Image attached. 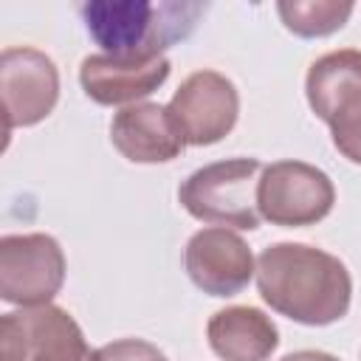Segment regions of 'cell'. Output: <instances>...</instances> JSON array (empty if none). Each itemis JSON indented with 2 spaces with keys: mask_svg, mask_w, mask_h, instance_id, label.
Returning a JSON list of instances; mask_svg holds the SVG:
<instances>
[{
  "mask_svg": "<svg viewBox=\"0 0 361 361\" xmlns=\"http://www.w3.org/2000/svg\"><path fill=\"white\" fill-rule=\"evenodd\" d=\"M262 302L307 327H324L347 316L353 276L347 265L307 243H274L257 257Z\"/></svg>",
  "mask_w": 361,
  "mask_h": 361,
  "instance_id": "obj_1",
  "label": "cell"
},
{
  "mask_svg": "<svg viewBox=\"0 0 361 361\" xmlns=\"http://www.w3.org/2000/svg\"><path fill=\"white\" fill-rule=\"evenodd\" d=\"M82 23L90 39L110 56H158L164 48L189 37L200 3H149V0H87L82 3Z\"/></svg>",
  "mask_w": 361,
  "mask_h": 361,
  "instance_id": "obj_2",
  "label": "cell"
},
{
  "mask_svg": "<svg viewBox=\"0 0 361 361\" xmlns=\"http://www.w3.org/2000/svg\"><path fill=\"white\" fill-rule=\"evenodd\" d=\"M262 169L265 166L257 158H226L206 164L178 186V200L195 220L254 231L262 220L257 209Z\"/></svg>",
  "mask_w": 361,
  "mask_h": 361,
  "instance_id": "obj_3",
  "label": "cell"
},
{
  "mask_svg": "<svg viewBox=\"0 0 361 361\" xmlns=\"http://www.w3.org/2000/svg\"><path fill=\"white\" fill-rule=\"evenodd\" d=\"M310 110L330 127L333 147L361 166V51L341 48L319 56L305 76Z\"/></svg>",
  "mask_w": 361,
  "mask_h": 361,
  "instance_id": "obj_4",
  "label": "cell"
},
{
  "mask_svg": "<svg viewBox=\"0 0 361 361\" xmlns=\"http://www.w3.org/2000/svg\"><path fill=\"white\" fill-rule=\"evenodd\" d=\"M336 186L313 164L305 161H276L268 164L257 186L259 217L271 226L302 228L324 220L333 212Z\"/></svg>",
  "mask_w": 361,
  "mask_h": 361,
  "instance_id": "obj_5",
  "label": "cell"
},
{
  "mask_svg": "<svg viewBox=\"0 0 361 361\" xmlns=\"http://www.w3.org/2000/svg\"><path fill=\"white\" fill-rule=\"evenodd\" d=\"M65 282V254L51 234H6L0 240V299L20 307L51 305Z\"/></svg>",
  "mask_w": 361,
  "mask_h": 361,
  "instance_id": "obj_6",
  "label": "cell"
},
{
  "mask_svg": "<svg viewBox=\"0 0 361 361\" xmlns=\"http://www.w3.org/2000/svg\"><path fill=\"white\" fill-rule=\"evenodd\" d=\"M166 110L186 144L209 147L234 130L240 116V93L228 76L203 68L180 82Z\"/></svg>",
  "mask_w": 361,
  "mask_h": 361,
  "instance_id": "obj_7",
  "label": "cell"
},
{
  "mask_svg": "<svg viewBox=\"0 0 361 361\" xmlns=\"http://www.w3.org/2000/svg\"><path fill=\"white\" fill-rule=\"evenodd\" d=\"M0 93L8 135L14 127H31L51 116L59 102V71L39 48H6L0 54Z\"/></svg>",
  "mask_w": 361,
  "mask_h": 361,
  "instance_id": "obj_8",
  "label": "cell"
},
{
  "mask_svg": "<svg viewBox=\"0 0 361 361\" xmlns=\"http://www.w3.org/2000/svg\"><path fill=\"white\" fill-rule=\"evenodd\" d=\"M183 268L189 279L209 296H237L257 274L248 243L223 226L200 228L183 248Z\"/></svg>",
  "mask_w": 361,
  "mask_h": 361,
  "instance_id": "obj_9",
  "label": "cell"
},
{
  "mask_svg": "<svg viewBox=\"0 0 361 361\" xmlns=\"http://www.w3.org/2000/svg\"><path fill=\"white\" fill-rule=\"evenodd\" d=\"M169 59L158 56H110V54H90L79 65V82L87 99L96 104H138V99L155 93L169 79Z\"/></svg>",
  "mask_w": 361,
  "mask_h": 361,
  "instance_id": "obj_10",
  "label": "cell"
},
{
  "mask_svg": "<svg viewBox=\"0 0 361 361\" xmlns=\"http://www.w3.org/2000/svg\"><path fill=\"white\" fill-rule=\"evenodd\" d=\"M110 141L133 164H166L186 147L166 104L155 102L121 107L110 121Z\"/></svg>",
  "mask_w": 361,
  "mask_h": 361,
  "instance_id": "obj_11",
  "label": "cell"
},
{
  "mask_svg": "<svg viewBox=\"0 0 361 361\" xmlns=\"http://www.w3.org/2000/svg\"><path fill=\"white\" fill-rule=\"evenodd\" d=\"M206 338L223 361H268L279 347V330L271 316L248 305L217 310L206 324Z\"/></svg>",
  "mask_w": 361,
  "mask_h": 361,
  "instance_id": "obj_12",
  "label": "cell"
},
{
  "mask_svg": "<svg viewBox=\"0 0 361 361\" xmlns=\"http://www.w3.org/2000/svg\"><path fill=\"white\" fill-rule=\"evenodd\" d=\"M25 333V361H99L76 324V319L59 305L23 307L17 313Z\"/></svg>",
  "mask_w": 361,
  "mask_h": 361,
  "instance_id": "obj_13",
  "label": "cell"
},
{
  "mask_svg": "<svg viewBox=\"0 0 361 361\" xmlns=\"http://www.w3.org/2000/svg\"><path fill=\"white\" fill-rule=\"evenodd\" d=\"M353 8L355 6L350 0H279L276 3L282 25L290 34L305 37V39L327 37L344 28Z\"/></svg>",
  "mask_w": 361,
  "mask_h": 361,
  "instance_id": "obj_14",
  "label": "cell"
},
{
  "mask_svg": "<svg viewBox=\"0 0 361 361\" xmlns=\"http://www.w3.org/2000/svg\"><path fill=\"white\" fill-rule=\"evenodd\" d=\"M99 361H169L152 341L144 338H116L99 347Z\"/></svg>",
  "mask_w": 361,
  "mask_h": 361,
  "instance_id": "obj_15",
  "label": "cell"
},
{
  "mask_svg": "<svg viewBox=\"0 0 361 361\" xmlns=\"http://www.w3.org/2000/svg\"><path fill=\"white\" fill-rule=\"evenodd\" d=\"M0 350L3 361H25V333L17 313L0 316Z\"/></svg>",
  "mask_w": 361,
  "mask_h": 361,
  "instance_id": "obj_16",
  "label": "cell"
},
{
  "mask_svg": "<svg viewBox=\"0 0 361 361\" xmlns=\"http://www.w3.org/2000/svg\"><path fill=\"white\" fill-rule=\"evenodd\" d=\"M279 361H338V358L330 353H322V350H296V353L282 355Z\"/></svg>",
  "mask_w": 361,
  "mask_h": 361,
  "instance_id": "obj_17",
  "label": "cell"
}]
</instances>
